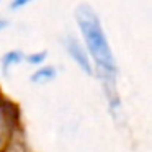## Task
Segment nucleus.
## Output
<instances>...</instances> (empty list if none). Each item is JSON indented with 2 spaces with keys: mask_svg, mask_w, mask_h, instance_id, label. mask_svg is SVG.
Returning <instances> with one entry per match:
<instances>
[{
  "mask_svg": "<svg viewBox=\"0 0 152 152\" xmlns=\"http://www.w3.org/2000/svg\"><path fill=\"white\" fill-rule=\"evenodd\" d=\"M46 61V53H33L30 56H26V62L31 66H43V62Z\"/></svg>",
  "mask_w": 152,
  "mask_h": 152,
  "instance_id": "39448f33",
  "label": "nucleus"
},
{
  "mask_svg": "<svg viewBox=\"0 0 152 152\" xmlns=\"http://www.w3.org/2000/svg\"><path fill=\"white\" fill-rule=\"evenodd\" d=\"M7 26H8V21H7V20H4V18H0V31L5 30Z\"/></svg>",
  "mask_w": 152,
  "mask_h": 152,
  "instance_id": "0eeeda50",
  "label": "nucleus"
},
{
  "mask_svg": "<svg viewBox=\"0 0 152 152\" xmlns=\"http://www.w3.org/2000/svg\"><path fill=\"white\" fill-rule=\"evenodd\" d=\"M25 59L23 53L21 51H10V53H7L4 56V67L7 69V67H12L15 66V64L21 62V61Z\"/></svg>",
  "mask_w": 152,
  "mask_h": 152,
  "instance_id": "20e7f679",
  "label": "nucleus"
},
{
  "mask_svg": "<svg viewBox=\"0 0 152 152\" xmlns=\"http://www.w3.org/2000/svg\"><path fill=\"white\" fill-rule=\"evenodd\" d=\"M75 20L82 31L83 39H85V49L88 56H92V59L98 64V67L103 69L106 74H115L116 62L98 15L93 12L90 5L82 4L75 10Z\"/></svg>",
  "mask_w": 152,
  "mask_h": 152,
  "instance_id": "f257e3e1",
  "label": "nucleus"
},
{
  "mask_svg": "<svg viewBox=\"0 0 152 152\" xmlns=\"http://www.w3.org/2000/svg\"><path fill=\"white\" fill-rule=\"evenodd\" d=\"M57 75V70L51 66H41L36 72L31 75V82L34 83H48L51 80H54Z\"/></svg>",
  "mask_w": 152,
  "mask_h": 152,
  "instance_id": "7ed1b4c3",
  "label": "nucleus"
},
{
  "mask_svg": "<svg viewBox=\"0 0 152 152\" xmlns=\"http://www.w3.org/2000/svg\"><path fill=\"white\" fill-rule=\"evenodd\" d=\"M64 44H66V49H67V53H69V56L77 62V66H79L83 72H87L88 75H92V74H93V67H92L90 56H88V53H87L85 48H83L82 44H80L75 38H72V36L66 38Z\"/></svg>",
  "mask_w": 152,
  "mask_h": 152,
  "instance_id": "f03ea898",
  "label": "nucleus"
},
{
  "mask_svg": "<svg viewBox=\"0 0 152 152\" xmlns=\"http://www.w3.org/2000/svg\"><path fill=\"white\" fill-rule=\"evenodd\" d=\"M33 0H12V8H23V7H26V5H30Z\"/></svg>",
  "mask_w": 152,
  "mask_h": 152,
  "instance_id": "423d86ee",
  "label": "nucleus"
}]
</instances>
